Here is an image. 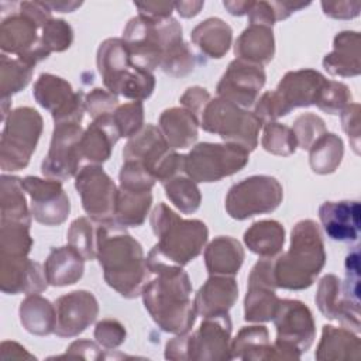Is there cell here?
<instances>
[{
	"label": "cell",
	"instance_id": "1f68e13d",
	"mask_svg": "<svg viewBox=\"0 0 361 361\" xmlns=\"http://www.w3.org/2000/svg\"><path fill=\"white\" fill-rule=\"evenodd\" d=\"M317 360H360L361 340L360 337L345 327H334L324 324L322 338L314 353Z\"/></svg>",
	"mask_w": 361,
	"mask_h": 361
},
{
	"label": "cell",
	"instance_id": "44dd1931",
	"mask_svg": "<svg viewBox=\"0 0 361 361\" xmlns=\"http://www.w3.org/2000/svg\"><path fill=\"white\" fill-rule=\"evenodd\" d=\"M56 326L58 337H75L85 331L99 314V303L89 290H73L56 299Z\"/></svg>",
	"mask_w": 361,
	"mask_h": 361
},
{
	"label": "cell",
	"instance_id": "11a10c76",
	"mask_svg": "<svg viewBox=\"0 0 361 361\" xmlns=\"http://www.w3.org/2000/svg\"><path fill=\"white\" fill-rule=\"evenodd\" d=\"M94 338L104 348H116L126 341L124 326L114 319H103L96 324Z\"/></svg>",
	"mask_w": 361,
	"mask_h": 361
},
{
	"label": "cell",
	"instance_id": "b9f144b4",
	"mask_svg": "<svg viewBox=\"0 0 361 361\" xmlns=\"http://www.w3.org/2000/svg\"><path fill=\"white\" fill-rule=\"evenodd\" d=\"M0 227V255L27 257L32 247L28 223L1 220Z\"/></svg>",
	"mask_w": 361,
	"mask_h": 361
},
{
	"label": "cell",
	"instance_id": "6125c7cd",
	"mask_svg": "<svg viewBox=\"0 0 361 361\" xmlns=\"http://www.w3.org/2000/svg\"><path fill=\"white\" fill-rule=\"evenodd\" d=\"M247 16L250 24H259L271 28L276 21L271 1H254Z\"/></svg>",
	"mask_w": 361,
	"mask_h": 361
},
{
	"label": "cell",
	"instance_id": "9f6ffc18",
	"mask_svg": "<svg viewBox=\"0 0 361 361\" xmlns=\"http://www.w3.org/2000/svg\"><path fill=\"white\" fill-rule=\"evenodd\" d=\"M341 127L348 135L350 145L354 152L360 154V140H361V127H360V104L351 103L341 113Z\"/></svg>",
	"mask_w": 361,
	"mask_h": 361
},
{
	"label": "cell",
	"instance_id": "03108f58",
	"mask_svg": "<svg viewBox=\"0 0 361 361\" xmlns=\"http://www.w3.org/2000/svg\"><path fill=\"white\" fill-rule=\"evenodd\" d=\"M254 1H223L226 10L233 16H244L248 14Z\"/></svg>",
	"mask_w": 361,
	"mask_h": 361
},
{
	"label": "cell",
	"instance_id": "e575fe53",
	"mask_svg": "<svg viewBox=\"0 0 361 361\" xmlns=\"http://www.w3.org/2000/svg\"><path fill=\"white\" fill-rule=\"evenodd\" d=\"M244 243L251 252L261 258H274L283 248L285 228L276 220L255 221L244 233Z\"/></svg>",
	"mask_w": 361,
	"mask_h": 361
},
{
	"label": "cell",
	"instance_id": "681fc988",
	"mask_svg": "<svg viewBox=\"0 0 361 361\" xmlns=\"http://www.w3.org/2000/svg\"><path fill=\"white\" fill-rule=\"evenodd\" d=\"M351 103L353 94L348 86L343 82L327 79L316 106L329 114H338Z\"/></svg>",
	"mask_w": 361,
	"mask_h": 361
},
{
	"label": "cell",
	"instance_id": "8fae6325",
	"mask_svg": "<svg viewBox=\"0 0 361 361\" xmlns=\"http://www.w3.org/2000/svg\"><path fill=\"white\" fill-rule=\"evenodd\" d=\"M283 199L279 180L269 175H252L234 183L226 196V212L234 220H247L274 212Z\"/></svg>",
	"mask_w": 361,
	"mask_h": 361
},
{
	"label": "cell",
	"instance_id": "74e56055",
	"mask_svg": "<svg viewBox=\"0 0 361 361\" xmlns=\"http://www.w3.org/2000/svg\"><path fill=\"white\" fill-rule=\"evenodd\" d=\"M152 203L151 192H137L118 188L114 223L123 227L141 226L149 212Z\"/></svg>",
	"mask_w": 361,
	"mask_h": 361
},
{
	"label": "cell",
	"instance_id": "4fadbf2b",
	"mask_svg": "<svg viewBox=\"0 0 361 361\" xmlns=\"http://www.w3.org/2000/svg\"><path fill=\"white\" fill-rule=\"evenodd\" d=\"M83 133L79 123L55 124L49 151L41 165L45 178L62 182L79 172V164L83 159L80 148Z\"/></svg>",
	"mask_w": 361,
	"mask_h": 361
},
{
	"label": "cell",
	"instance_id": "8992f818",
	"mask_svg": "<svg viewBox=\"0 0 361 361\" xmlns=\"http://www.w3.org/2000/svg\"><path fill=\"white\" fill-rule=\"evenodd\" d=\"M228 313L204 317L193 333L178 334L165 345L168 360H231Z\"/></svg>",
	"mask_w": 361,
	"mask_h": 361
},
{
	"label": "cell",
	"instance_id": "d6986e66",
	"mask_svg": "<svg viewBox=\"0 0 361 361\" xmlns=\"http://www.w3.org/2000/svg\"><path fill=\"white\" fill-rule=\"evenodd\" d=\"M276 340L306 353L314 341L316 327L310 309L296 299H281L274 316Z\"/></svg>",
	"mask_w": 361,
	"mask_h": 361
},
{
	"label": "cell",
	"instance_id": "d590c367",
	"mask_svg": "<svg viewBox=\"0 0 361 361\" xmlns=\"http://www.w3.org/2000/svg\"><path fill=\"white\" fill-rule=\"evenodd\" d=\"M20 322L23 327L35 336H48L55 331V305L38 293L28 295L20 305Z\"/></svg>",
	"mask_w": 361,
	"mask_h": 361
},
{
	"label": "cell",
	"instance_id": "52a82bcc",
	"mask_svg": "<svg viewBox=\"0 0 361 361\" xmlns=\"http://www.w3.org/2000/svg\"><path fill=\"white\" fill-rule=\"evenodd\" d=\"M123 158L137 162L161 183L185 173V155H179L171 148L161 130L154 124L144 126L128 140L123 149Z\"/></svg>",
	"mask_w": 361,
	"mask_h": 361
},
{
	"label": "cell",
	"instance_id": "bcb514c9",
	"mask_svg": "<svg viewBox=\"0 0 361 361\" xmlns=\"http://www.w3.org/2000/svg\"><path fill=\"white\" fill-rule=\"evenodd\" d=\"M196 66V56L185 41L171 47L162 56L159 68L172 78H182L193 72Z\"/></svg>",
	"mask_w": 361,
	"mask_h": 361
},
{
	"label": "cell",
	"instance_id": "ac0fdd59",
	"mask_svg": "<svg viewBox=\"0 0 361 361\" xmlns=\"http://www.w3.org/2000/svg\"><path fill=\"white\" fill-rule=\"evenodd\" d=\"M21 183L31 197V216L38 223L59 226L68 219L71 203L61 180L25 176L21 179Z\"/></svg>",
	"mask_w": 361,
	"mask_h": 361
},
{
	"label": "cell",
	"instance_id": "9a60e30c",
	"mask_svg": "<svg viewBox=\"0 0 361 361\" xmlns=\"http://www.w3.org/2000/svg\"><path fill=\"white\" fill-rule=\"evenodd\" d=\"M38 30L42 28L20 10L6 17L0 25V47L3 54H14L31 68L47 59L49 52L42 47Z\"/></svg>",
	"mask_w": 361,
	"mask_h": 361
},
{
	"label": "cell",
	"instance_id": "f1b7e54d",
	"mask_svg": "<svg viewBox=\"0 0 361 361\" xmlns=\"http://www.w3.org/2000/svg\"><path fill=\"white\" fill-rule=\"evenodd\" d=\"M118 130L113 123V117L104 116L96 118L85 130L80 148L82 155L92 164H103L110 158L113 145L120 140Z\"/></svg>",
	"mask_w": 361,
	"mask_h": 361
},
{
	"label": "cell",
	"instance_id": "c3c4849f",
	"mask_svg": "<svg viewBox=\"0 0 361 361\" xmlns=\"http://www.w3.org/2000/svg\"><path fill=\"white\" fill-rule=\"evenodd\" d=\"M72 41V27L62 18H51L41 30V44L49 54L68 49Z\"/></svg>",
	"mask_w": 361,
	"mask_h": 361
},
{
	"label": "cell",
	"instance_id": "60d3db41",
	"mask_svg": "<svg viewBox=\"0 0 361 361\" xmlns=\"http://www.w3.org/2000/svg\"><path fill=\"white\" fill-rule=\"evenodd\" d=\"M166 197L183 214L195 213L202 202L200 189L188 175H178L162 183Z\"/></svg>",
	"mask_w": 361,
	"mask_h": 361
},
{
	"label": "cell",
	"instance_id": "f907efd6",
	"mask_svg": "<svg viewBox=\"0 0 361 361\" xmlns=\"http://www.w3.org/2000/svg\"><path fill=\"white\" fill-rule=\"evenodd\" d=\"M292 131L296 137L298 147L302 149H309L310 145L327 130L326 123L320 116L313 113H305L296 117V120L293 121Z\"/></svg>",
	"mask_w": 361,
	"mask_h": 361
},
{
	"label": "cell",
	"instance_id": "94428289",
	"mask_svg": "<svg viewBox=\"0 0 361 361\" xmlns=\"http://www.w3.org/2000/svg\"><path fill=\"white\" fill-rule=\"evenodd\" d=\"M69 357V358H83V360H100L103 358V354L100 351V347L89 340H76L73 341L63 355H59V358Z\"/></svg>",
	"mask_w": 361,
	"mask_h": 361
},
{
	"label": "cell",
	"instance_id": "8d00e7d4",
	"mask_svg": "<svg viewBox=\"0 0 361 361\" xmlns=\"http://www.w3.org/2000/svg\"><path fill=\"white\" fill-rule=\"evenodd\" d=\"M231 358L272 360V343L265 326L243 327L231 341Z\"/></svg>",
	"mask_w": 361,
	"mask_h": 361
},
{
	"label": "cell",
	"instance_id": "ffe728a7",
	"mask_svg": "<svg viewBox=\"0 0 361 361\" xmlns=\"http://www.w3.org/2000/svg\"><path fill=\"white\" fill-rule=\"evenodd\" d=\"M265 79L267 75L262 66L235 58L223 73L216 90L219 97L233 102L240 107H250L257 102Z\"/></svg>",
	"mask_w": 361,
	"mask_h": 361
},
{
	"label": "cell",
	"instance_id": "3957f363",
	"mask_svg": "<svg viewBox=\"0 0 361 361\" xmlns=\"http://www.w3.org/2000/svg\"><path fill=\"white\" fill-rule=\"evenodd\" d=\"M326 262L324 243L316 221L305 219L293 226L289 250L274 259L276 288L302 290L313 285Z\"/></svg>",
	"mask_w": 361,
	"mask_h": 361
},
{
	"label": "cell",
	"instance_id": "4316f807",
	"mask_svg": "<svg viewBox=\"0 0 361 361\" xmlns=\"http://www.w3.org/2000/svg\"><path fill=\"white\" fill-rule=\"evenodd\" d=\"M361 37L357 31L337 32L333 51L323 58V68L333 76L353 78L361 73Z\"/></svg>",
	"mask_w": 361,
	"mask_h": 361
},
{
	"label": "cell",
	"instance_id": "7bdbcfd3",
	"mask_svg": "<svg viewBox=\"0 0 361 361\" xmlns=\"http://www.w3.org/2000/svg\"><path fill=\"white\" fill-rule=\"evenodd\" d=\"M97 228L99 223L87 217H78L71 223L66 233L68 245L76 250L85 261L96 258L97 252Z\"/></svg>",
	"mask_w": 361,
	"mask_h": 361
},
{
	"label": "cell",
	"instance_id": "5bb4252c",
	"mask_svg": "<svg viewBox=\"0 0 361 361\" xmlns=\"http://www.w3.org/2000/svg\"><path fill=\"white\" fill-rule=\"evenodd\" d=\"M32 94L37 103L51 113L55 124H80L86 110L83 93L75 92L65 79L52 73H41L34 83Z\"/></svg>",
	"mask_w": 361,
	"mask_h": 361
},
{
	"label": "cell",
	"instance_id": "7dc6e473",
	"mask_svg": "<svg viewBox=\"0 0 361 361\" xmlns=\"http://www.w3.org/2000/svg\"><path fill=\"white\" fill-rule=\"evenodd\" d=\"M120 137L131 138L144 127V106L142 102H131L118 106L111 114Z\"/></svg>",
	"mask_w": 361,
	"mask_h": 361
},
{
	"label": "cell",
	"instance_id": "e7e4bbea",
	"mask_svg": "<svg viewBox=\"0 0 361 361\" xmlns=\"http://www.w3.org/2000/svg\"><path fill=\"white\" fill-rule=\"evenodd\" d=\"M203 6H204V1H176L175 3V8L185 18L197 16L203 8Z\"/></svg>",
	"mask_w": 361,
	"mask_h": 361
},
{
	"label": "cell",
	"instance_id": "7c38bea8",
	"mask_svg": "<svg viewBox=\"0 0 361 361\" xmlns=\"http://www.w3.org/2000/svg\"><path fill=\"white\" fill-rule=\"evenodd\" d=\"M75 188L80 196L82 207L96 223L114 221L118 189L100 165L83 166L75 175Z\"/></svg>",
	"mask_w": 361,
	"mask_h": 361
},
{
	"label": "cell",
	"instance_id": "680465c9",
	"mask_svg": "<svg viewBox=\"0 0 361 361\" xmlns=\"http://www.w3.org/2000/svg\"><path fill=\"white\" fill-rule=\"evenodd\" d=\"M323 13L331 18L350 20L360 14V1H322Z\"/></svg>",
	"mask_w": 361,
	"mask_h": 361
},
{
	"label": "cell",
	"instance_id": "f546056e",
	"mask_svg": "<svg viewBox=\"0 0 361 361\" xmlns=\"http://www.w3.org/2000/svg\"><path fill=\"white\" fill-rule=\"evenodd\" d=\"M158 128L171 148H188L197 140L199 118L185 107H171L161 113Z\"/></svg>",
	"mask_w": 361,
	"mask_h": 361
},
{
	"label": "cell",
	"instance_id": "277c9868",
	"mask_svg": "<svg viewBox=\"0 0 361 361\" xmlns=\"http://www.w3.org/2000/svg\"><path fill=\"white\" fill-rule=\"evenodd\" d=\"M97 69L103 83L113 94L142 102L155 89L152 72L133 62L123 38H107L97 49Z\"/></svg>",
	"mask_w": 361,
	"mask_h": 361
},
{
	"label": "cell",
	"instance_id": "f5cc1de1",
	"mask_svg": "<svg viewBox=\"0 0 361 361\" xmlns=\"http://www.w3.org/2000/svg\"><path fill=\"white\" fill-rule=\"evenodd\" d=\"M85 107L93 120L110 116L118 107V97L109 90L94 87L85 96Z\"/></svg>",
	"mask_w": 361,
	"mask_h": 361
},
{
	"label": "cell",
	"instance_id": "5b68a950",
	"mask_svg": "<svg viewBox=\"0 0 361 361\" xmlns=\"http://www.w3.org/2000/svg\"><path fill=\"white\" fill-rule=\"evenodd\" d=\"M149 221L158 237L157 250L176 265L183 267L195 259L207 241L209 230L202 220L182 219L164 202L154 207Z\"/></svg>",
	"mask_w": 361,
	"mask_h": 361
},
{
	"label": "cell",
	"instance_id": "6f0895ef",
	"mask_svg": "<svg viewBox=\"0 0 361 361\" xmlns=\"http://www.w3.org/2000/svg\"><path fill=\"white\" fill-rule=\"evenodd\" d=\"M210 99H212L210 93L204 87L192 86V87L186 89V92L180 96L179 102L186 110L192 111L197 118H200L202 111L204 110V107L210 102Z\"/></svg>",
	"mask_w": 361,
	"mask_h": 361
},
{
	"label": "cell",
	"instance_id": "91938a15",
	"mask_svg": "<svg viewBox=\"0 0 361 361\" xmlns=\"http://www.w3.org/2000/svg\"><path fill=\"white\" fill-rule=\"evenodd\" d=\"M134 6L138 8V16H142L149 20H165L169 18L175 3L172 1H147V3H134Z\"/></svg>",
	"mask_w": 361,
	"mask_h": 361
},
{
	"label": "cell",
	"instance_id": "603a6c76",
	"mask_svg": "<svg viewBox=\"0 0 361 361\" xmlns=\"http://www.w3.org/2000/svg\"><path fill=\"white\" fill-rule=\"evenodd\" d=\"M316 305L324 317L337 320L350 330L353 329L355 333L361 330L360 305L343 298L341 281L334 274H327L320 279L316 293Z\"/></svg>",
	"mask_w": 361,
	"mask_h": 361
},
{
	"label": "cell",
	"instance_id": "db71d44e",
	"mask_svg": "<svg viewBox=\"0 0 361 361\" xmlns=\"http://www.w3.org/2000/svg\"><path fill=\"white\" fill-rule=\"evenodd\" d=\"M345 300L360 305V251L355 247L345 258V281L341 285Z\"/></svg>",
	"mask_w": 361,
	"mask_h": 361
},
{
	"label": "cell",
	"instance_id": "ab89813d",
	"mask_svg": "<svg viewBox=\"0 0 361 361\" xmlns=\"http://www.w3.org/2000/svg\"><path fill=\"white\" fill-rule=\"evenodd\" d=\"M0 206H1V220L21 221L31 224L30 210L27 207V200L24 195V188L21 179L17 176H1L0 189Z\"/></svg>",
	"mask_w": 361,
	"mask_h": 361
},
{
	"label": "cell",
	"instance_id": "be15d7a7",
	"mask_svg": "<svg viewBox=\"0 0 361 361\" xmlns=\"http://www.w3.org/2000/svg\"><path fill=\"white\" fill-rule=\"evenodd\" d=\"M310 3H299V1H271V6L275 13L276 21L288 18L292 13L299 11L305 7H307Z\"/></svg>",
	"mask_w": 361,
	"mask_h": 361
},
{
	"label": "cell",
	"instance_id": "cb8c5ba5",
	"mask_svg": "<svg viewBox=\"0 0 361 361\" xmlns=\"http://www.w3.org/2000/svg\"><path fill=\"white\" fill-rule=\"evenodd\" d=\"M319 219L329 238L353 243L360 235V202L338 200L324 202L319 207Z\"/></svg>",
	"mask_w": 361,
	"mask_h": 361
},
{
	"label": "cell",
	"instance_id": "7a4b0ae2",
	"mask_svg": "<svg viewBox=\"0 0 361 361\" xmlns=\"http://www.w3.org/2000/svg\"><path fill=\"white\" fill-rule=\"evenodd\" d=\"M96 257L110 288L127 299L141 295L151 272L141 244L123 226L99 223Z\"/></svg>",
	"mask_w": 361,
	"mask_h": 361
},
{
	"label": "cell",
	"instance_id": "484cf974",
	"mask_svg": "<svg viewBox=\"0 0 361 361\" xmlns=\"http://www.w3.org/2000/svg\"><path fill=\"white\" fill-rule=\"evenodd\" d=\"M238 298V285L233 276L210 275L195 296L196 313L202 317L228 313Z\"/></svg>",
	"mask_w": 361,
	"mask_h": 361
},
{
	"label": "cell",
	"instance_id": "2e32d148",
	"mask_svg": "<svg viewBox=\"0 0 361 361\" xmlns=\"http://www.w3.org/2000/svg\"><path fill=\"white\" fill-rule=\"evenodd\" d=\"M123 39L134 63L149 72L159 68L164 55V20L133 17L124 27Z\"/></svg>",
	"mask_w": 361,
	"mask_h": 361
},
{
	"label": "cell",
	"instance_id": "ba28073f",
	"mask_svg": "<svg viewBox=\"0 0 361 361\" xmlns=\"http://www.w3.org/2000/svg\"><path fill=\"white\" fill-rule=\"evenodd\" d=\"M200 127L212 134H217L226 142L237 144L248 151L258 145V134L262 121L254 111L244 110L221 97L210 99L199 118Z\"/></svg>",
	"mask_w": 361,
	"mask_h": 361
},
{
	"label": "cell",
	"instance_id": "003e7915",
	"mask_svg": "<svg viewBox=\"0 0 361 361\" xmlns=\"http://www.w3.org/2000/svg\"><path fill=\"white\" fill-rule=\"evenodd\" d=\"M45 3L52 11H61V13H72L82 6V1H45Z\"/></svg>",
	"mask_w": 361,
	"mask_h": 361
},
{
	"label": "cell",
	"instance_id": "836d02e7",
	"mask_svg": "<svg viewBox=\"0 0 361 361\" xmlns=\"http://www.w3.org/2000/svg\"><path fill=\"white\" fill-rule=\"evenodd\" d=\"M192 42L209 58H223L233 39L231 27L219 17H209L199 23L190 32Z\"/></svg>",
	"mask_w": 361,
	"mask_h": 361
},
{
	"label": "cell",
	"instance_id": "30bf717a",
	"mask_svg": "<svg viewBox=\"0 0 361 361\" xmlns=\"http://www.w3.org/2000/svg\"><path fill=\"white\" fill-rule=\"evenodd\" d=\"M250 161V151L224 142H199L186 155L183 171L195 182H217L241 171Z\"/></svg>",
	"mask_w": 361,
	"mask_h": 361
},
{
	"label": "cell",
	"instance_id": "9c48e42d",
	"mask_svg": "<svg viewBox=\"0 0 361 361\" xmlns=\"http://www.w3.org/2000/svg\"><path fill=\"white\" fill-rule=\"evenodd\" d=\"M42 117L32 107H18L4 120L0 141L3 171H20L30 162L42 133Z\"/></svg>",
	"mask_w": 361,
	"mask_h": 361
},
{
	"label": "cell",
	"instance_id": "d4e9b609",
	"mask_svg": "<svg viewBox=\"0 0 361 361\" xmlns=\"http://www.w3.org/2000/svg\"><path fill=\"white\" fill-rule=\"evenodd\" d=\"M326 82V76L314 69H299L285 73L275 90L293 110L316 104Z\"/></svg>",
	"mask_w": 361,
	"mask_h": 361
},
{
	"label": "cell",
	"instance_id": "ee69618b",
	"mask_svg": "<svg viewBox=\"0 0 361 361\" xmlns=\"http://www.w3.org/2000/svg\"><path fill=\"white\" fill-rule=\"evenodd\" d=\"M1 73H0V90L1 99H8L11 94L23 90L31 80L32 68L21 62L18 58H8L1 54Z\"/></svg>",
	"mask_w": 361,
	"mask_h": 361
},
{
	"label": "cell",
	"instance_id": "4dcf8cb0",
	"mask_svg": "<svg viewBox=\"0 0 361 361\" xmlns=\"http://www.w3.org/2000/svg\"><path fill=\"white\" fill-rule=\"evenodd\" d=\"M244 261V248L230 235L216 237L204 250V264L210 275L234 276Z\"/></svg>",
	"mask_w": 361,
	"mask_h": 361
},
{
	"label": "cell",
	"instance_id": "6da1fadb",
	"mask_svg": "<svg viewBox=\"0 0 361 361\" xmlns=\"http://www.w3.org/2000/svg\"><path fill=\"white\" fill-rule=\"evenodd\" d=\"M147 264L154 278L142 288L144 307L161 330L173 334L188 333L197 316L190 299L189 275L180 265L164 258L155 245L147 257Z\"/></svg>",
	"mask_w": 361,
	"mask_h": 361
},
{
	"label": "cell",
	"instance_id": "e0dca14e",
	"mask_svg": "<svg viewBox=\"0 0 361 361\" xmlns=\"http://www.w3.org/2000/svg\"><path fill=\"white\" fill-rule=\"evenodd\" d=\"M274 258H261L248 275V288L244 299V319L252 323L274 319L281 299L275 293Z\"/></svg>",
	"mask_w": 361,
	"mask_h": 361
},
{
	"label": "cell",
	"instance_id": "f35d334b",
	"mask_svg": "<svg viewBox=\"0 0 361 361\" xmlns=\"http://www.w3.org/2000/svg\"><path fill=\"white\" fill-rule=\"evenodd\" d=\"M307 151L312 171L319 175H327L333 173L341 164L344 144L337 134L326 131L310 145Z\"/></svg>",
	"mask_w": 361,
	"mask_h": 361
},
{
	"label": "cell",
	"instance_id": "83f0119b",
	"mask_svg": "<svg viewBox=\"0 0 361 361\" xmlns=\"http://www.w3.org/2000/svg\"><path fill=\"white\" fill-rule=\"evenodd\" d=\"M237 59L252 65L264 66L269 63L275 54V39L271 27L250 24L234 44Z\"/></svg>",
	"mask_w": 361,
	"mask_h": 361
},
{
	"label": "cell",
	"instance_id": "f6af8a7d",
	"mask_svg": "<svg viewBox=\"0 0 361 361\" xmlns=\"http://www.w3.org/2000/svg\"><path fill=\"white\" fill-rule=\"evenodd\" d=\"M261 145L267 152L282 157L292 155L298 148L296 137L292 128L276 121L265 124Z\"/></svg>",
	"mask_w": 361,
	"mask_h": 361
},
{
	"label": "cell",
	"instance_id": "816d5d0a",
	"mask_svg": "<svg viewBox=\"0 0 361 361\" xmlns=\"http://www.w3.org/2000/svg\"><path fill=\"white\" fill-rule=\"evenodd\" d=\"M292 111V109L282 100V97L276 93V90L265 92L255 104L254 114L262 121V124L272 123L276 118L286 116Z\"/></svg>",
	"mask_w": 361,
	"mask_h": 361
},
{
	"label": "cell",
	"instance_id": "7402d4cb",
	"mask_svg": "<svg viewBox=\"0 0 361 361\" xmlns=\"http://www.w3.org/2000/svg\"><path fill=\"white\" fill-rule=\"evenodd\" d=\"M48 286L45 269L27 257L0 255V288L4 293H41Z\"/></svg>",
	"mask_w": 361,
	"mask_h": 361
},
{
	"label": "cell",
	"instance_id": "d6a6232c",
	"mask_svg": "<svg viewBox=\"0 0 361 361\" xmlns=\"http://www.w3.org/2000/svg\"><path fill=\"white\" fill-rule=\"evenodd\" d=\"M45 275L52 286H68L76 283L85 271L83 257L71 245L52 248L45 259Z\"/></svg>",
	"mask_w": 361,
	"mask_h": 361
}]
</instances>
